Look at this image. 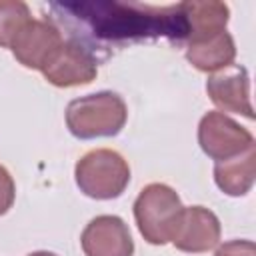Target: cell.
<instances>
[{"label": "cell", "instance_id": "6da1fadb", "mask_svg": "<svg viewBox=\"0 0 256 256\" xmlns=\"http://www.w3.org/2000/svg\"><path fill=\"white\" fill-rule=\"evenodd\" d=\"M128 118V108L116 92H96L74 98L66 106V126L80 140L116 136Z\"/></svg>", "mask_w": 256, "mask_h": 256}, {"label": "cell", "instance_id": "7a4b0ae2", "mask_svg": "<svg viewBox=\"0 0 256 256\" xmlns=\"http://www.w3.org/2000/svg\"><path fill=\"white\" fill-rule=\"evenodd\" d=\"M74 178L80 192L88 198L112 200L126 190L130 182V166L116 150L96 148L76 162Z\"/></svg>", "mask_w": 256, "mask_h": 256}, {"label": "cell", "instance_id": "3957f363", "mask_svg": "<svg viewBox=\"0 0 256 256\" xmlns=\"http://www.w3.org/2000/svg\"><path fill=\"white\" fill-rule=\"evenodd\" d=\"M182 208L174 188L160 182L144 186L134 202V218L144 240L154 246L170 242Z\"/></svg>", "mask_w": 256, "mask_h": 256}, {"label": "cell", "instance_id": "277c9868", "mask_svg": "<svg viewBox=\"0 0 256 256\" xmlns=\"http://www.w3.org/2000/svg\"><path fill=\"white\" fill-rule=\"evenodd\" d=\"M198 144L206 156L224 162L254 146V136L222 112H208L198 124Z\"/></svg>", "mask_w": 256, "mask_h": 256}, {"label": "cell", "instance_id": "5b68a950", "mask_svg": "<svg viewBox=\"0 0 256 256\" xmlns=\"http://www.w3.org/2000/svg\"><path fill=\"white\" fill-rule=\"evenodd\" d=\"M40 72L50 84L72 88L90 84L98 74V64L92 52L78 40H64Z\"/></svg>", "mask_w": 256, "mask_h": 256}, {"label": "cell", "instance_id": "8992f818", "mask_svg": "<svg viewBox=\"0 0 256 256\" xmlns=\"http://www.w3.org/2000/svg\"><path fill=\"white\" fill-rule=\"evenodd\" d=\"M62 42V34L52 22L30 18L14 36L10 50L24 68L42 70Z\"/></svg>", "mask_w": 256, "mask_h": 256}, {"label": "cell", "instance_id": "52a82bcc", "mask_svg": "<svg viewBox=\"0 0 256 256\" xmlns=\"http://www.w3.org/2000/svg\"><path fill=\"white\" fill-rule=\"evenodd\" d=\"M220 220L218 216L204 206L182 208L170 242L182 252H208L220 242Z\"/></svg>", "mask_w": 256, "mask_h": 256}, {"label": "cell", "instance_id": "ba28073f", "mask_svg": "<svg viewBox=\"0 0 256 256\" xmlns=\"http://www.w3.org/2000/svg\"><path fill=\"white\" fill-rule=\"evenodd\" d=\"M80 244L86 256H132L134 240L126 222L118 216L102 214L92 218L82 236Z\"/></svg>", "mask_w": 256, "mask_h": 256}, {"label": "cell", "instance_id": "9c48e42d", "mask_svg": "<svg viewBox=\"0 0 256 256\" xmlns=\"http://www.w3.org/2000/svg\"><path fill=\"white\" fill-rule=\"evenodd\" d=\"M210 100L224 112L242 114L248 120L254 118L250 102V78L244 66H228L220 74H212L206 82Z\"/></svg>", "mask_w": 256, "mask_h": 256}, {"label": "cell", "instance_id": "30bf717a", "mask_svg": "<svg viewBox=\"0 0 256 256\" xmlns=\"http://www.w3.org/2000/svg\"><path fill=\"white\" fill-rule=\"evenodd\" d=\"M180 8H182V14H184L186 24H188V34H186L188 44L198 42V40H206V38L216 36V34L226 30L230 10L224 2H214V0L182 2Z\"/></svg>", "mask_w": 256, "mask_h": 256}, {"label": "cell", "instance_id": "8fae6325", "mask_svg": "<svg viewBox=\"0 0 256 256\" xmlns=\"http://www.w3.org/2000/svg\"><path fill=\"white\" fill-rule=\"evenodd\" d=\"M236 44L234 38L224 30L206 40L190 42L186 46V60L200 72H216L234 64Z\"/></svg>", "mask_w": 256, "mask_h": 256}, {"label": "cell", "instance_id": "7c38bea8", "mask_svg": "<svg viewBox=\"0 0 256 256\" xmlns=\"http://www.w3.org/2000/svg\"><path fill=\"white\" fill-rule=\"evenodd\" d=\"M256 178V150L248 148L244 154L216 162L214 166V182L228 196H244L250 192Z\"/></svg>", "mask_w": 256, "mask_h": 256}, {"label": "cell", "instance_id": "4fadbf2b", "mask_svg": "<svg viewBox=\"0 0 256 256\" xmlns=\"http://www.w3.org/2000/svg\"><path fill=\"white\" fill-rule=\"evenodd\" d=\"M32 18L30 8L22 0H0V46L10 48L18 30Z\"/></svg>", "mask_w": 256, "mask_h": 256}, {"label": "cell", "instance_id": "5bb4252c", "mask_svg": "<svg viewBox=\"0 0 256 256\" xmlns=\"http://www.w3.org/2000/svg\"><path fill=\"white\" fill-rule=\"evenodd\" d=\"M14 196H16L14 180H12L10 172L0 164V216L6 214V212L12 208Z\"/></svg>", "mask_w": 256, "mask_h": 256}, {"label": "cell", "instance_id": "9a60e30c", "mask_svg": "<svg viewBox=\"0 0 256 256\" xmlns=\"http://www.w3.org/2000/svg\"><path fill=\"white\" fill-rule=\"evenodd\" d=\"M216 256H256V246L252 240H230L216 250Z\"/></svg>", "mask_w": 256, "mask_h": 256}, {"label": "cell", "instance_id": "2e32d148", "mask_svg": "<svg viewBox=\"0 0 256 256\" xmlns=\"http://www.w3.org/2000/svg\"><path fill=\"white\" fill-rule=\"evenodd\" d=\"M28 256H58V254L48 252V250H38V252H32V254H28Z\"/></svg>", "mask_w": 256, "mask_h": 256}]
</instances>
